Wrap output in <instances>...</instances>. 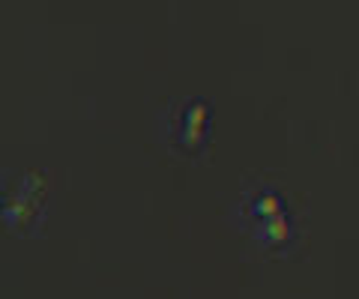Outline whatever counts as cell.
I'll list each match as a JSON object with an SVG mask.
<instances>
[{
	"label": "cell",
	"mask_w": 359,
	"mask_h": 299,
	"mask_svg": "<svg viewBox=\"0 0 359 299\" xmlns=\"http://www.w3.org/2000/svg\"><path fill=\"white\" fill-rule=\"evenodd\" d=\"M42 197H45V189L39 186V176H27L21 183V189L15 192V197L9 204H4V216L9 230H30L36 225V218L42 213Z\"/></svg>",
	"instance_id": "6da1fadb"
},
{
	"label": "cell",
	"mask_w": 359,
	"mask_h": 299,
	"mask_svg": "<svg viewBox=\"0 0 359 299\" xmlns=\"http://www.w3.org/2000/svg\"><path fill=\"white\" fill-rule=\"evenodd\" d=\"M0 213H4V195H0Z\"/></svg>",
	"instance_id": "7a4b0ae2"
}]
</instances>
